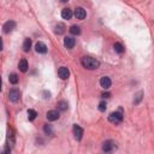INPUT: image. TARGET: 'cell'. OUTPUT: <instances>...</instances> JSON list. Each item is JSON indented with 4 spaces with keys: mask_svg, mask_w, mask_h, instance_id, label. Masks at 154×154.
<instances>
[{
    "mask_svg": "<svg viewBox=\"0 0 154 154\" xmlns=\"http://www.w3.org/2000/svg\"><path fill=\"white\" fill-rule=\"evenodd\" d=\"M81 63L83 65V68L88 69V70H96L99 69L100 66V63H99V60H96L95 58H91V57H82L81 59Z\"/></svg>",
    "mask_w": 154,
    "mask_h": 154,
    "instance_id": "obj_1",
    "label": "cell"
},
{
    "mask_svg": "<svg viewBox=\"0 0 154 154\" xmlns=\"http://www.w3.org/2000/svg\"><path fill=\"white\" fill-rule=\"evenodd\" d=\"M114 149H117V145H116L114 141L107 140V141L104 142V145H102V152H104V153L110 154V153H112Z\"/></svg>",
    "mask_w": 154,
    "mask_h": 154,
    "instance_id": "obj_2",
    "label": "cell"
},
{
    "mask_svg": "<svg viewBox=\"0 0 154 154\" xmlns=\"http://www.w3.org/2000/svg\"><path fill=\"white\" fill-rule=\"evenodd\" d=\"M123 118H124V116H123V112L122 111H116V112H112L110 116H109V120L111 123H113V124H119V123L123 122Z\"/></svg>",
    "mask_w": 154,
    "mask_h": 154,
    "instance_id": "obj_3",
    "label": "cell"
},
{
    "mask_svg": "<svg viewBox=\"0 0 154 154\" xmlns=\"http://www.w3.org/2000/svg\"><path fill=\"white\" fill-rule=\"evenodd\" d=\"M21 98V91L17 89V88H12L10 91H9V99L10 101L12 102H17Z\"/></svg>",
    "mask_w": 154,
    "mask_h": 154,
    "instance_id": "obj_4",
    "label": "cell"
},
{
    "mask_svg": "<svg viewBox=\"0 0 154 154\" xmlns=\"http://www.w3.org/2000/svg\"><path fill=\"white\" fill-rule=\"evenodd\" d=\"M58 76L60 77L61 80H68V78H69V76H70V71H69V69L65 68V66L59 68V70H58Z\"/></svg>",
    "mask_w": 154,
    "mask_h": 154,
    "instance_id": "obj_5",
    "label": "cell"
},
{
    "mask_svg": "<svg viewBox=\"0 0 154 154\" xmlns=\"http://www.w3.org/2000/svg\"><path fill=\"white\" fill-rule=\"evenodd\" d=\"M73 135H75V138H76L77 141H81L82 140V136H83V129L80 125L75 124L73 125Z\"/></svg>",
    "mask_w": 154,
    "mask_h": 154,
    "instance_id": "obj_6",
    "label": "cell"
},
{
    "mask_svg": "<svg viewBox=\"0 0 154 154\" xmlns=\"http://www.w3.org/2000/svg\"><path fill=\"white\" fill-rule=\"evenodd\" d=\"M14 28H16V22H14V21H7V22L4 24V27H3L4 33H6V34L13 32Z\"/></svg>",
    "mask_w": 154,
    "mask_h": 154,
    "instance_id": "obj_7",
    "label": "cell"
},
{
    "mask_svg": "<svg viewBox=\"0 0 154 154\" xmlns=\"http://www.w3.org/2000/svg\"><path fill=\"white\" fill-rule=\"evenodd\" d=\"M35 51L37 53H40V54H46V53H47V46H46L43 42L39 41L35 45Z\"/></svg>",
    "mask_w": 154,
    "mask_h": 154,
    "instance_id": "obj_8",
    "label": "cell"
},
{
    "mask_svg": "<svg viewBox=\"0 0 154 154\" xmlns=\"http://www.w3.org/2000/svg\"><path fill=\"white\" fill-rule=\"evenodd\" d=\"M111 84H112V81H111L110 77L104 76V77H101V78H100V86L104 89H109L111 87Z\"/></svg>",
    "mask_w": 154,
    "mask_h": 154,
    "instance_id": "obj_9",
    "label": "cell"
},
{
    "mask_svg": "<svg viewBox=\"0 0 154 154\" xmlns=\"http://www.w3.org/2000/svg\"><path fill=\"white\" fill-rule=\"evenodd\" d=\"M86 16H87V12H86V10L83 7H77L75 10V17L77 19H81L82 21V19L86 18Z\"/></svg>",
    "mask_w": 154,
    "mask_h": 154,
    "instance_id": "obj_10",
    "label": "cell"
},
{
    "mask_svg": "<svg viewBox=\"0 0 154 154\" xmlns=\"http://www.w3.org/2000/svg\"><path fill=\"white\" fill-rule=\"evenodd\" d=\"M14 142H16V140H14V132L11 128H9L7 129V145L10 146V148L14 146Z\"/></svg>",
    "mask_w": 154,
    "mask_h": 154,
    "instance_id": "obj_11",
    "label": "cell"
},
{
    "mask_svg": "<svg viewBox=\"0 0 154 154\" xmlns=\"http://www.w3.org/2000/svg\"><path fill=\"white\" fill-rule=\"evenodd\" d=\"M75 43H76V40H75L72 36H66V37L64 39V46H65V47H66L68 50L73 48Z\"/></svg>",
    "mask_w": 154,
    "mask_h": 154,
    "instance_id": "obj_12",
    "label": "cell"
},
{
    "mask_svg": "<svg viewBox=\"0 0 154 154\" xmlns=\"http://www.w3.org/2000/svg\"><path fill=\"white\" fill-rule=\"evenodd\" d=\"M46 117H47L48 120L54 122V120L59 119V112L57 110H51V111H48L47 113H46Z\"/></svg>",
    "mask_w": 154,
    "mask_h": 154,
    "instance_id": "obj_13",
    "label": "cell"
},
{
    "mask_svg": "<svg viewBox=\"0 0 154 154\" xmlns=\"http://www.w3.org/2000/svg\"><path fill=\"white\" fill-rule=\"evenodd\" d=\"M72 16H73V12L69 7H65V9H63V11H61V17H63L64 19H71Z\"/></svg>",
    "mask_w": 154,
    "mask_h": 154,
    "instance_id": "obj_14",
    "label": "cell"
},
{
    "mask_svg": "<svg viewBox=\"0 0 154 154\" xmlns=\"http://www.w3.org/2000/svg\"><path fill=\"white\" fill-rule=\"evenodd\" d=\"M64 32H65V25L63 23H58L54 28V33L57 35H61V34H64Z\"/></svg>",
    "mask_w": 154,
    "mask_h": 154,
    "instance_id": "obj_15",
    "label": "cell"
},
{
    "mask_svg": "<svg viewBox=\"0 0 154 154\" xmlns=\"http://www.w3.org/2000/svg\"><path fill=\"white\" fill-rule=\"evenodd\" d=\"M18 68H19V70H21L22 72H27V71H28V68H29L28 61H27L25 59H22V60L19 61V64H18Z\"/></svg>",
    "mask_w": 154,
    "mask_h": 154,
    "instance_id": "obj_16",
    "label": "cell"
},
{
    "mask_svg": "<svg viewBox=\"0 0 154 154\" xmlns=\"http://www.w3.org/2000/svg\"><path fill=\"white\" fill-rule=\"evenodd\" d=\"M30 48H32V39H25L23 42V51L29 52Z\"/></svg>",
    "mask_w": 154,
    "mask_h": 154,
    "instance_id": "obj_17",
    "label": "cell"
},
{
    "mask_svg": "<svg viewBox=\"0 0 154 154\" xmlns=\"http://www.w3.org/2000/svg\"><path fill=\"white\" fill-rule=\"evenodd\" d=\"M142 99H143V91H138V93H136V94H135L134 104H135V105H137V104H140Z\"/></svg>",
    "mask_w": 154,
    "mask_h": 154,
    "instance_id": "obj_18",
    "label": "cell"
},
{
    "mask_svg": "<svg viewBox=\"0 0 154 154\" xmlns=\"http://www.w3.org/2000/svg\"><path fill=\"white\" fill-rule=\"evenodd\" d=\"M70 33H71L72 35H80V34H81V28H80L78 25H72V27L70 28Z\"/></svg>",
    "mask_w": 154,
    "mask_h": 154,
    "instance_id": "obj_19",
    "label": "cell"
},
{
    "mask_svg": "<svg viewBox=\"0 0 154 154\" xmlns=\"http://www.w3.org/2000/svg\"><path fill=\"white\" fill-rule=\"evenodd\" d=\"M58 109L60 111H66L69 109V104L66 101H59L58 102Z\"/></svg>",
    "mask_w": 154,
    "mask_h": 154,
    "instance_id": "obj_20",
    "label": "cell"
},
{
    "mask_svg": "<svg viewBox=\"0 0 154 154\" xmlns=\"http://www.w3.org/2000/svg\"><path fill=\"white\" fill-rule=\"evenodd\" d=\"M9 81H10V83H12V84H17L18 81H19V78H18V76H17L16 73H11L10 77H9Z\"/></svg>",
    "mask_w": 154,
    "mask_h": 154,
    "instance_id": "obj_21",
    "label": "cell"
},
{
    "mask_svg": "<svg viewBox=\"0 0 154 154\" xmlns=\"http://www.w3.org/2000/svg\"><path fill=\"white\" fill-rule=\"evenodd\" d=\"M27 113H28V119L29 120H34L36 118V116H37V112L35 110H28Z\"/></svg>",
    "mask_w": 154,
    "mask_h": 154,
    "instance_id": "obj_22",
    "label": "cell"
},
{
    "mask_svg": "<svg viewBox=\"0 0 154 154\" xmlns=\"http://www.w3.org/2000/svg\"><path fill=\"white\" fill-rule=\"evenodd\" d=\"M43 131H45L46 135H53V128H52V125L45 124L43 125Z\"/></svg>",
    "mask_w": 154,
    "mask_h": 154,
    "instance_id": "obj_23",
    "label": "cell"
},
{
    "mask_svg": "<svg viewBox=\"0 0 154 154\" xmlns=\"http://www.w3.org/2000/svg\"><path fill=\"white\" fill-rule=\"evenodd\" d=\"M113 47H114V51H116L117 53H119V54L124 52V47H123V46H122V45H120L119 42H116Z\"/></svg>",
    "mask_w": 154,
    "mask_h": 154,
    "instance_id": "obj_24",
    "label": "cell"
},
{
    "mask_svg": "<svg viewBox=\"0 0 154 154\" xmlns=\"http://www.w3.org/2000/svg\"><path fill=\"white\" fill-rule=\"evenodd\" d=\"M106 107H107L106 102H105V101H101V102L99 104V111H101V112H105V111H106Z\"/></svg>",
    "mask_w": 154,
    "mask_h": 154,
    "instance_id": "obj_25",
    "label": "cell"
},
{
    "mask_svg": "<svg viewBox=\"0 0 154 154\" xmlns=\"http://www.w3.org/2000/svg\"><path fill=\"white\" fill-rule=\"evenodd\" d=\"M0 154H11V148H10V146L6 145V146L4 147V149H3V152L0 153Z\"/></svg>",
    "mask_w": 154,
    "mask_h": 154,
    "instance_id": "obj_26",
    "label": "cell"
},
{
    "mask_svg": "<svg viewBox=\"0 0 154 154\" xmlns=\"http://www.w3.org/2000/svg\"><path fill=\"white\" fill-rule=\"evenodd\" d=\"M110 96H111L110 93H102L101 94V98H104V99H107V98H110Z\"/></svg>",
    "mask_w": 154,
    "mask_h": 154,
    "instance_id": "obj_27",
    "label": "cell"
},
{
    "mask_svg": "<svg viewBox=\"0 0 154 154\" xmlns=\"http://www.w3.org/2000/svg\"><path fill=\"white\" fill-rule=\"evenodd\" d=\"M3 50V40H1V37H0V51Z\"/></svg>",
    "mask_w": 154,
    "mask_h": 154,
    "instance_id": "obj_28",
    "label": "cell"
},
{
    "mask_svg": "<svg viewBox=\"0 0 154 154\" xmlns=\"http://www.w3.org/2000/svg\"><path fill=\"white\" fill-rule=\"evenodd\" d=\"M0 90H1V77H0Z\"/></svg>",
    "mask_w": 154,
    "mask_h": 154,
    "instance_id": "obj_29",
    "label": "cell"
}]
</instances>
